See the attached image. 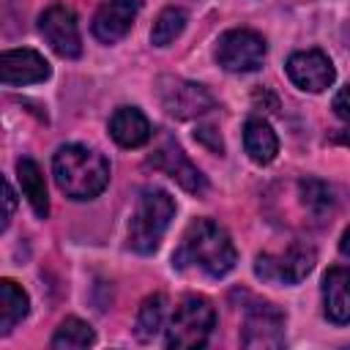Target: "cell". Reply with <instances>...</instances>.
<instances>
[{
	"label": "cell",
	"mask_w": 350,
	"mask_h": 350,
	"mask_svg": "<svg viewBox=\"0 0 350 350\" xmlns=\"http://www.w3.org/2000/svg\"><path fill=\"white\" fill-rule=\"evenodd\" d=\"M331 109H334V115H336L339 120L350 123V85H345V88H342V90L334 96Z\"/></svg>",
	"instance_id": "cell-23"
},
{
	"label": "cell",
	"mask_w": 350,
	"mask_h": 350,
	"mask_svg": "<svg viewBox=\"0 0 350 350\" xmlns=\"http://www.w3.org/2000/svg\"><path fill=\"white\" fill-rule=\"evenodd\" d=\"M290 82L306 93H323L325 88L334 85L336 79V68L331 63V57L320 49H304V52H293L287 57L284 66Z\"/></svg>",
	"instance_id": "cell-11"
},
{
	"label": "cell",
	"mask_w": 350,
	"mask_h": 350,
	"mask_svg": "<svg viewBox=\"0 0 350 350\" xmlns=\"http://www.w3.org/2000/svg\"><path fill=\"white\" fill-rule=\"evenodd\" d=\"M317 262V252L309 243H293L284 252H262L254 260V273L271 284H298L304 282Z\"/></svg>",
	"instance_id": "cell-5"
},
{
	"label": "cell",
	"mask_w": 350,
	"mask_h": 350,
	"mask_svg": "<svg viewBox=\"0 0 350 350\" xmlns=\"http://www.w3.org/2000/svg\"><path fill=\"white\" fill-rule=\"evenodd\" d=\"M57 189L71 200H93L109 183V161L85 145H63L52 156Z\"/></svg>",
	"instance_id": "cell-2"
},
{
	"label": "cell",
	"mask_w": 350,
	"mask_h": 350,
	"mask_svg": "<svg viewBox=\"0 0 350 350\" xmlns=\"http://www.w3.org/2000/svg\"><path fill=\"white\" fill-rule=\"evenodd\" d=\"M164 312H167V298L161 293L148 295L139 304V312L134 320V336L139 342H153V336L164 328Z\"/></svg>",
	"instance_id": "cell-19"
},
{
	"label": "cell",
	"mask_w": 350,
	"mask_h": 350,
	"mask_svg": "<svg viewBox=\"0 0 350 350\" xmlns=\"http://www.w3.org/2000/svg\"><path fill=\"white\" fill-rule=\"evenodd\" d=\"M159 101L178 120L200 118L216 107V98L211 96V90L205 85H197V82H189L180 77H161L159 79Z\"/></svg>",
	"instance_id": "cell-7"
},
{
	"label": "cell",
	"mask_w": 350,
	"mask_h": 350,
	"mask_svg": "<svg viewBox=\"0 0 350 350\" xmlns=\"http://www.w3.org/2000/svg\"><path fill=\"white\" fill-rule=\"evenodd\" d=\"M323 312L331 323H350V268L334 265L323 276Z\"/></svg>",
	"instance_id": "cell-14"
},
{
	"label": "cell",
	"mask_w": 350,
	"mask_h": 350,
	"mask_svg": "<svg viewBox=\"0 0 350 350\" xmlns=\"http://www.w3.org/2000/svg\"><path fill=\"white\" fill-rule=\"evenodd\" d=\"M216 325V309L205 295H183L167 325V347L191 350L202 347Z\"/></svg>",
	"instance_id": "cell-4"
},
{
	"label": "cell",
	"mask_w": 350,
	"mask_h": 350,
	"mask_svg": "<svg viewBox=\"0 0 350 350\" xmlns=\"http://www.w3.org/2000/svg\"><path fill=\"white\" fill-rule=\"evenodd\" d=\"M156 170H161L164 175H170L180 189H186V191H191V194H205L208 191V180H205V175L189 161V156L183 153V148L172 139V137H161V142L156 145V150H153V156L148 159Z\"/></svg>",
	"instance_id": "cell-10"
},
{
	"label": "cell",
	"mask_w": 350,
	"mask_h": 350,
	"mask_svg": "<svg viewBox=\"0 0 350 350\" xmlns=\"http://www.w3.org/2000/svg\"><path fill=\"white\" fill-rule=\"evenodd\" d=\"M16 178H19L22 194L27 197L33 213L38 219H46V213H49V194H46V180H44L41 167L33 159H19L16 161Z\"/></svg>",
	"instance_id": "cell-17"
},
{
	"label": "cell",
	"mask_w": 350,
	"mask_h": 350,
	"mask_svg": "<svg viewBox=\"0 0 350 350\" xmlns=\"http://www.w3.org/2000/svg\"><path fill=\"white\" fill-rule=\"evenodd\" d=\"M268 44L257 30L249 27H235L219 36L216 41V63L224 71L232 74H246V71H257L265 60Z\"/></svg>",
	"instance_id": "cell-6"
},
{
	"label": "cell",
	"mask_w": 350,
	"mask_h": 350,
	"mask_svg": "<svg viewBox=\"0 0 350 350\" xmlns=\"http://www.w3.org/2000/svg\"><path fill=\"white\" fill-rule=\"evenodd\" d=\"M175 216V200L164 189H142L137 211L129 224V246L137 254H150L159 249L170 221Z\"/></svg>",
	"instance_id": "cell-3"
},
{
	"label": "cell",
	"mask_w": 350,
	"mask_h": 350,
	"mask_svg": "<svg viewBox=\"0 0 350 350\" xmlns=\"http://www.w3.org/2000/svg\"><path fill=\"white\" fill-rule=\"evenodd\" d=\"M3 200H5V216H3V230H8L11 219H14V208H16V194L11 189L8 180H3Z\"/></svg>",
	"instance_id": "cell-25"
},
{
	"label": "cell",
	"mask_w": 350,
	"mask_h": 350,
	"mask_svg": "<svg viewBox=\"0 0 350 350\" xmlns=\"http://www.w3.org/2000/svg\"><path fill=\"white\" fill-rule=\"evenodd\" d=\"M235 262H238V249H235L230 232L213 219H194L186 227L180 246L172 254L175 268L194 265L213 279L227 276L235 268Z\"/></svg>",
	"instance_id": "cell-1"
},
{
	"label": "cell",
	"mask_w": 350,
	"mask_h": 350,
	"mask_svg": "<svg viewBox=\"0 0 350 350\" xmlns=\"http://www.w3.org/2000/svg\"><path fill=\"white\" fill-rule=\"evenodd\" d=\"M194 137H197L200 142H205V145H208V148H211L213 153H219V156H221L224 145H221V137H219V131H213L211 126H202V129H200V131H197Z\"/></svg>",
	"instance_id": "cell-24"
},
{
	"label": "cell",
	"mask_w": 350,
	"mask_h": 350,
	"mask_svg": "<svg viewBox=\"0 0 350 350\" xmlns=\"http://www.w3.org/2000/svg\"><path fill=\"white\" fill-rule=\"evenodd\" d=\"M52 66L36 49H5L0 57V79L3 85H36L49 79Z\"/></svg>",
	"instance_id": "cell-12"
},
{
	"label": "cell",
	"mask_w": 350,
	"mask_h": 350,
	"mask_svg": "<svg viewBox=\"0 0 350 350\" xmlns=\"http://www.w3.org/2000/svg\"><path fill=\"white\" fill-rule=\"evenodd\" d=\"M339 252H342V254L350 260V227L342 232V241H339Z\"/></svg>",
	"instance_id": "cell-26"
},
{
	"label": "cell",
	"mask_w": 350,
	"mask_h": 350,
	"mask_svg": "<svg viewBox=\"0 0 350 350\" xmlns=\"http://www.w3.org/2000/svg\"><path fill=\"white\" fill-rule=\"evenodd\" d=\"M243 347H282L284 345V312L268 301H252L243 306Z\"/></svg>",
	"instance_id": "cell-8"
},
{
	"label": "cell",
	"mask_w": 350,
	"mask_h": 350,
	"mask_svg": "<svg viewBox=\"0 0 350 350\" xmlns=\"http://www.w3.org/2000/svg\"><path fill=\"white\" fill-rule=\"evenodd\" d=\"M301 197H304V205L312 208L314 213H323L334 205V191L328 183L317 180V178H306L301 180Z\"/></svg>",
	"instance_id": "cell-22"
},
{
	"label": "cell",
	"mask_w": 350,
	"mask_h": 350,
	"mask_svg": "<svg viewBox=\"0 0 350 350\" xmlns=\"http://www.w3.org/2000/svg\"><path fill=\"white\" fill-rule=\"evenodd\" d=\"M186 22H189V14H186L180 5H167V8L156 16V22H153V27H150V44H153V46H170V44L183 33Z\"/></svg>",
	"instance_id": "cell-20"
},
{
	"label": "cell",
	"mask_w": 350,
	"mask_h": 350,
	"mask_svg": "<svg viewBox=\"0 0 350 350\" xmlns=\"http://www.w3.org/2000/svg\"><path fill=\"white\" fill-rule=\"evenodd\" d=\"M142 0H107L93 16V36L101 44H118L134 25Z\"/></svg>",
	"instance_id": "cell-13"
},
{
	"label": "cell",
	"mask_w": 350,
	"mask_h": 350,
	"mask_svg": "<svg viewBox=\"0 0 350 350\" xmlns=\"http://www.w3.org/2000/svg\"><path fill=\"white\" fill-rule=\"evenodd\" d=\"M109 134L120 148H142L153 137V129L137 107H118L109 118Z\"/></svg>",
	"instance_id": "cell-15"
},
{
	"label": "cell",
	"mask_w": 350,
	"mask_h": 350,
	"mask_svg": "<svg viewBox=\"0 0 350 350\" xmlns=\"http://www.w3.org/2000/svg\"><path fill=\"white\" fill-rule=\"evenodd\" d=\"M27 293L11 279H0V336H8L14 325L27 317Z\"/></svg>",
	"instance_id": "cell-18"
},
{
	"label": "cell",
	"mask_w": 350,
	"mask_h": 350,
	"mask_svg": "<svg viewBox=\"0 0 350 350\" xmlns=\"http://www.w3.org/2000/svg\"><path fill=\"white\" fill-rule=\"evenodd\" d=\"M90 345H96V334L79 317H66L52 336V347H57V350H79V347H90Z\"/></svg>",
	"instance_id": "cell-21"
},
{
	"label": "cell",
	"mask_w": 350,
	"mask_h": 350,
	"mask_svg": "<svg viewBox=\"0 0 350 350\" xmlns=\"http://www.w3.org/2000/svg\"><path fill=\"white\" fill-rule=\"evenodd\" d=\"M38 30L55 55L66 60H74L82 55V36H79L77 14L68 5H60V3L49 5L38 19Z\"/></svg>",
	"instance_id": "cell-9"
},
{
	"label": "cell",
	"mask_w": 350,
	"mask_h": 350,
	"mask_svg": "<svg viewBox=\"0 0 350 350\" xmlns=\"http://www.w3.org/2000/svg\"><path fill=\"white\" fill-rule=\"evenodd\" d=\"M243 148L254 164H271L279 153V137L268 120L252 118L243 126Z\"/></svg>",
	"instance_id": "cell-16"
}]
</instances>
